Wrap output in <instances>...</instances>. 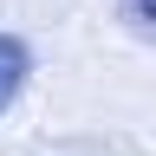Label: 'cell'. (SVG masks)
<instances>
[{"instance_id": "7a4b0ae2", "label": "cell", "mask_w": 156, "mask_h": 156, "mask_svg": "<svg viewBox=\"0 0 156 156\" xmlns=\"http://www.w3.org/2000/svg\"><path fill=\"white\" fill-rule=\"evenodd\" d=\"M117 13H124L143 39H156V0H117Z\"/></svg>"}, {"instance_id": "6da1fadb", "label": "cell", "mask_w": 156, "mask_h": 156, "mask_svg": "<svg viewBox=\"0 0 156 156\" xmlns=\"http://www.w3.org/2000/svg\"><path fill=\"white\" fill-rule=\"evenodd\" d=\"M26 72H33V52H26V39H20V33H0V111L13 104V91L26 85Z\"/></svg>"}]
</instances>
